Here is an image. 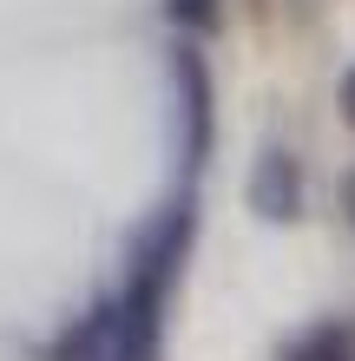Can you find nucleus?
<instances>
[{
  "instance_id": "obj_1",
  "label": "nucleus",
  "mask_w": 355,
  "mask_h": 361,
  "mask_svg": "<svg viewBox=\"0 0 355 361\" xmlns=\"http://www.w3.org/2000/svg\"><path fill=\"white\" fill-rule=\"evenodd\" d=\"M119 329H125L119 302H99L79 329H66V335L47 348V361H119Z\"/></svg>"
}]
</instances>
